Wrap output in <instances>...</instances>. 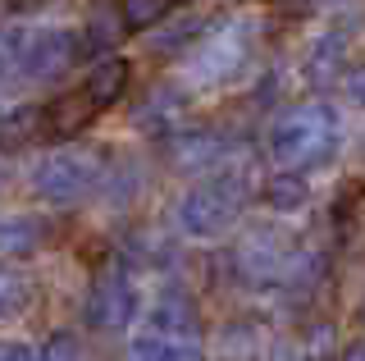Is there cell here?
Here are the masks:
<instances>
[{
  "mask_svg": "<svg viewBox=\"0 0 365 361\" xmlns=\"http://www.w3.org/2000/svg\"><path fill=\"white\" fill-rule=\"evenodd\" d=\"M342 361H365V343H356V347H347V352H342Z\"/></svg>",
  "mask_w": 365,
  "mask_h": 361,
  "instance_id": "44dd1931",
  "label": "cell"
},
{
  "mask_svg": "<svg viewBox=\"0 0 365 361\" xmlns=\"http://www.w3.org/2000/svg\"><path fill=\"white\" fill-rule=\"evenodd\" d=\"M37 361H87V352H83V343H78L73 334H55L37 352Z\"/></svg>",
  "mask_w": 365,
  "mask_h": 361,
  "instance_id": "e0dca14e",
  "label": "cell"
},
{
  "mask_svg": "<svg viewBox=\"0 0 365 361\" xmlns=\"http://www.w3.org/2000/svg\"><path fill=\"white\" fill-rule=\"evenodd\" d=\"M342 60H347V46H342L338 32H329V37H319L315 46H311V55L302 60V78L311 87H324V83H334V78H338Z\"/></svg>",
  "mask_w": 365,
  "mask_h": 361,
  "instance_id": "9c48e42d",
  "label": "cell"
},
{
  "mask_svg": "<svg viewBox=\"0 0 365 361\" xmlns=\"http://www.w3.org/2000/svg\"><path fill=\"white\" fill-rule=\"evenodd\" d=\"M233 37H237V28H228L220 41H205V51H201V60L192 64V73H197V78H201V73H210V78H215V73L233 69V60L242 55V51H237V41H233Z\"/></svg>",
  "mask_w": 365,
  "mask_h": 361,
  "instance_id": "2e32d148",
  "label": "cell"
},
{
  "mask_svg": "<svg viewBox=\"0 0 365 361\" xmlns=\"http://www.w3.org/2000/svg\"><path fill=\"white\" fill-rule=\"evenodd\" d=\"M73 55H78V37L73 32H64V28H41V32H32L28 41L19 46V64H23V73L28 78H60L68 64H73Z\"/></svg>",
  "mask_w": 365,
  "mask_h": 361,
  "instance_id": "5b68a950",
  "label": "cell"
},
{
  "mask_svg": "<svg viewBox=\"0 0 365 361\" xmlns=\"http://www.w3.org/2000/svg\"><path fill=\"white\" fill-rule=\"evenodd\" d=\"M137 315V288L128 279V270L119 261H110L91 279V293H87V320L91 330H123Z\"/></svg>",
  "mask_w": 365,
  "mask_h": 361,
  "instance_id": "277c9868",
  "label": "cell"
},
{
  "mask_svg": "<svg viewBox=\"0 0 365 361\" xmlns=\"http://www.w3.org/2000/svg\"><path fill=\"white\" fill-rule=\"evenodd\" d=\"M123 361H205V347H201V334H165L146 325L128 343Z\"/></svg>",
  "mask_w": 365,
  "mask_h": 361,
  "instance_id": "8992f818",
  "label": "cell"
},
{
  "mask_svg": "<svg viewBox=\"0 0 365 361\" xmlns=\"http://www.w3.org/2000/svg\"><path fill=\"white\" fill-rule=\"evenodd\" d=\"M32 302V284L28 275L14 265H0V320H14V315Z\"/></svg>",
  "mask_w": 365,
  "mask_h": 361,
  "instance_id": "9a60e30c",
  "label": "cell"
},
{
  "mask_svg": "<svg viewBox=\"0 0 365 361\" xmlns=\"http://www.w3.org/2000/svg\"><path fill=\"white\" fill-rule=\"evenodd\" d=\"M220 151H224V142L215 133H182V138H174V165L178 169H210L220 161Z\"/></svg>",
  "mask_w": 365,
  "mask_h": 361,
  "instance_id": "7c38bea8",
  "label": "cell"
},
{
  "mask_svg": "<svg viewBox=\"0 0 365 361\" xmlns=\"http://www.w3.org/2000/svg\"><path fill=\"white\" fill-rule=\"evenodd\" d=\"M197 32H201V19H182V24H178L174 32H165L155 46H160V51H182V41H192Z\"/></svg>",
  "mask_w": 365,
  "mask_h": 361,
  "instance_id": "ac0fdd59",
  "label": "cell"
},
{
  "mask_svg": "<svg viewBox=\"0 0 365 361\" xmlns=\"http://www.w3.org/2000/svg\"><path fill=\"white\" fill-rule=\"evenodd\" d=\"M96 183H101V161L91 151H55L32 169L37 197L55 201V206H73V201L91 197Z\"/></svg>",
  "mask_w": 365,
  "mask_h": 361,
  "instance_id": "3957f363",
  "label": "cell"
},
{
  "mask_svg": "<svg viewBox=\"0 0 365 361\" xmlns=\"http://www.w3.org/2000/svg\"><path fill=\"white\" fill-rule=\"evenodd\" d=\"M237 210H242V178L237 174H215L210 183H197L178 206V229L187 238H220L233 229Z\"/></svg>",
  "mask_w": 365,
  "mask_h": 361,
  "instance_id": "7a4b0ae2",
  "label": "cell"
},
{
  "mask_svg": "<svg viewBox=\"0 0 365 361\" xmlns=\"http://www.w3.org/2000/svg\"><path fill=\"white\" fill-rule=\"evenodd\" d=\"M0 361H37L28 343H14V338H0Z\"/></svg>",
  "mask_w": 365,
  "mask_h": 361,
  "instance_id": "d6986e66",
  "label": "cell"
},
{
  "mask_svg": "<svg viewBox=\"0 0 365 361\" xmlns=\"http://www.w3.org/2000/svg\"><path fill=\"white\" fill-rule=\"evenodd\" d=\"M128 78H133V64L123 60V55H110V60H101L96 69L87 73L83 92H87V101L96 110H110V106L123 101V92H128Z\"/></svg>",
  "mask_w": 365,
  "mask_h": 361,
  "instance_id": "ba28073f",
  "label": "cell"
},
{
  "mask_svg": "<svg viewBox=\"0 0 365 361\" xmlns=\"http://www.w3.org/2000/svg\"><path fill=\"white\" fill-rule=\"evenodd\" d=\"M361 315H365V307H361Z\"/></svg>",
  "mask_w": 365,
  "mask_h": 361,
  "instance_id": "7402d4cb",
  "label": "cell"
},
{
  "mask_svg": "<svg viewBox=\"0 0 365 361\" xmlns=\"http://www.w3.org/2000/svg\"><path fill=\"white\" fill-rule=\"evenodd\" d=\"M46 243V224L37 215H0V256H32Z\"/></svg>",
  "mask_w": 365,
  "mask_h": 361,
  "instance_id": "30bf717a",
  "label": "cell"
},
{
  "mask_svg": "<svg viewBox=\"0 0 365 361\" xmlns=\"http://www.w3.org/2000/svg\"><path fill=\"white\" fill-rule=\"evenodd\" d=\"M91 119H96V106L87 101V92H64L41 110L46 138H73V133H83Z\"/></svg>",
  "mask_w": 365,
  "mask_h": 361,
  "instance_id": "52a82bcc",
  "label": "cell"
},
{
  "mask_svg": "<svg viewBox=\"0 0 365 361\" xmlns=\"http://www.w3.org/2000/svg\"><path fill=\"white\" fill-rule=\"evenodd\" d=\"M347 96H351V101H356V106L365 110V64L347 73Z\"/></svg>",
  "mask_w": 365,
  "mask_h": 361,
  "instance_id": "ffe728a7",
  "label": "cell"
},
{
  "mask_svg": "<svg viewBox=\"0 0 365 361\" xmlns=\"http://www.w3.org/2000/svg\"><path fill=\"white\" fill-rule=\"evenodd\" d=\"M187 0H119V19H123V32H151L155 24L174 19Z\"/></svg>",
  "mask_w": 365,
  "mask_h": 361,
  "instance_id": "8fae6325",
  "label": "cell"
},
{
  "mask_svg": "<svg viewBox=\"0 0 365 361\" xmlns=\"http://www.w3.org/2000/svg\"><path fill=\"white\" fill-rule=\"evenodd\" d=\"M265 206H274V210H302L306 206V178L292 174V169L274 174L265 183Z\"/></svg>",
  "mask_w": 365,
  "mask_h": 361,
  "instance_id": "5bb4252c",
  "label": "cell"
},
{
  "mask_svg": "<svg viewBox=\"0 0 365 361\" xmlns=\"http://www.w3.org/2000/svg\"><path fill=\"white\" fill-rule=\"evenodd\" d=\"M269 156L279 161V169H315L324 161H334L338 142H342V119L334 106L324 101H302V106L283 110L279 119L269 123Z\"/></svg>",
  "mask_w": 365,
  "mask_h": 361,
  "instance_id": "6da1fadb",
  "label": "cell"
},
{
  "mask_svg": "<svg viewBox=\"0 0 365 361\" xmlns=\"http://www.w3.org/2000/svg\"><path fill=\"white\" fill-rule=\"evenodd\" d=\"M37 133H46L41 128V110L37 106H19L14 115H5L0 119V151H23V146H28L32 138H37Z\"/></svg>",
  "mask_w": 365,
  "mask_h": 361,
  "instance_id": "4fadbf2b",
  "label": "cell"
}]
</instances>
